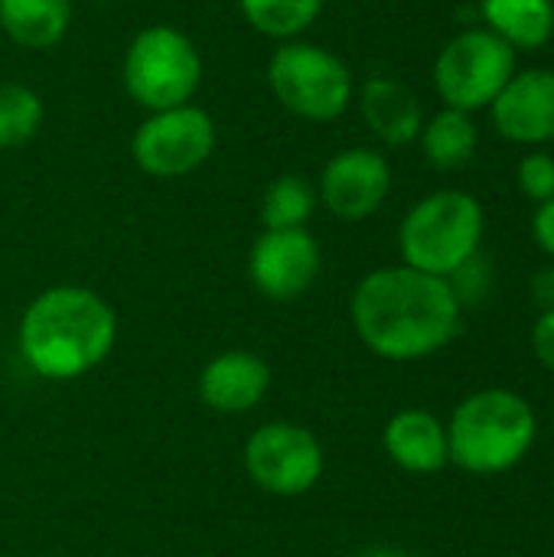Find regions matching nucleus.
I'll return each instance as SVG.
<instances>
[{
  "label": "nucleus",
  "mask_w": 554,
  "mask_h": 557,
  "mask_svg": "<svg viewBox=\"0 0 554 557\" xmlns=\"http://www.w3.org/2000/svg\"><path fill=\"white\" fill-rule=\"evenodd\" d=\"M532 235L539 242V248L554 258V199L535 206V215H532Z\"/></svg>",
  "instance_id": "b1692460"
},
{
  "label": "nucleus",
  "mask_w": 554,
  "mask_h": 557,
  "mask_svg": "<svg viewBox=\"0 0 554 557\" xmlns=\"http://www.w3.org/2000/svg\"><path fill=\"white\" fill-rule=\"evenodd\" d=\"M496 131L526 147L554 140V72L526 69L516 72L490 104Z\"/></svg>",
  "instance_id": "f8f14e48"
},
{
  "label": "nucleus",
  "mask_w": 554,
  "mask_h": 557,
  "mask_svg": "<svg viewBox=\"0 0 554 557\" xmlns=\"http://www.w3.org/2000/svg\"><path fill=\"white\" fill-rule=\"evenodd\" d=\"M46 108L36 88L23 82H0V150L29 144L42 127Z\"/></svg>",
  "instance_id": "412c9836"
},
{
  "label": "nucleus",
  "mask_w": 554,
  "mask_h": 557,
  "mask_svg": "<svg viewBox=\"0 0 554 557\" xmlns=\"http://www.w3.org/2000/svg\"><path fill=\"white\" fill-rule=\"evenodd\" d=\"M532 294H535V304H542V310H554V268H545L535 274Z\"/></svg>",
  "instance_id": "393cba45"
},
{
  "label": "nucleus",
  "mask_w": 554,
  "mask_h": 557,
  "mask_svg": "<svg viewBox=\"0 0 554 557\" xmlns=\"http://www.w3.org/2000/svg\"><path fill=\"white\" fill-rule=\"evenodd\" d=\"M421 150H424V160L434 166V170H460L473 160L477 153V144H480V131L473 124V117L467 111H457V108H444L438 111L434 117L424 121L421 134Z\"/></svg>",
  "instance_id": "a211bd4d"
},
{
  "label": "nucleus",
  "mask_w": 554,
  "mask_h": 557,
  "mask_svg": "<svg viewBox=\"0 0 554 557\" xmlns=\"http://www.w3.org/2000/svg\"><path fill=\"white\" fill-rule=\"evenodd\" d=\"M487 29L513 49H542L554 36V0H483Z\"/></svg>",
  "instance_id": "f3484780"
},
{
  "label": "nucleus",
  "mask_w": 554,
  "mask_h": 557,
  "mask_svg": "<svg viewBox=\"0 0 554 557\" xmlns=\"http://www.w3.org/2000/svg\"><path fill=\"white\" fill-rule=\"evenodd\" d=\"M483 235L487 212L480 199L464 189H438L418 199L398 225L402 264L451 281L480 255Z\"/></svg>",
  "instance_id": "20e7f679"
},
{
  "label": "nucleus",
  "mask_w": 554,
  "mask_h": 557,
  "mask_svg": "<svg viewBox=\"0 0 554 557\" xmlns=\"http://www.w3.org/2000/svg\"><path fill=\"white\" fill-rule=\"evenodd\" d=\"M532 352L535 359L554 375V310H542L532 326Z\"/></svg>",
  "instance_id": "5701e85b"
},
{
  "label": "nucleus",
  "mask_w": 554,
  "mask_h": 557,
  "mask_svg": "<svg viewBox=\"0 0 554 557\" xmlns=\"http://www.w3.org/2000/svg\"><path fill=\"white\" fill-rule=\"evenodd\" d=\"M464 304L447 277L408 264L369 271L353 297L349 320L359 343L389 362H421L454 343Z\"/></svg>",
  "instance_id": "f257e3e1"
},
{
  "label": "nucleus",
  "mask_w": 554,
  "mask_h": 557,
  "mask_svg": "<svg viewBox=\"0 0 554 557\" xmlns=\"http://www.w3.org/2000/svg\"><path fill=\"white\" fill-rule=\"evenodd\" d=\"M268 88L287 114L313 124L343 117L356 101L349 65L333 49L307 39L278 42L268 59Z\"/></svg>",
  "instance_id": "39448f33"
},
{
  "label": "nucleus",
  "mask_w": 554,
  "mask_h": 557,
  "mask_svg": "<svg viewBox=\"0 0 554 557\" xmlns=\"http://www.w3.org/2000/svg\"><path fill=\"white\" fill-rule=\"evenodd\" d=\"M323 268L320 242L310 228H264L248 251V277L268 300L304 297Z\"/></svg>",
  "instance_id": "9d476101"
},
{
  "label": "nucleus",
  "mask_w": 554,
  "mask_h": 557,
  "mask_svg": "<svg viewBox=\"0 0 554 557\" xmlns=\"http://www.w3.org/2000/svg\"><path fill=\"white\" fill-rule=\"evenodd\" d=\"M118 343V313L91 287L56 284L29 300L16 346L23 362L49 382H72L98 369Z\"/></svg>",
  "instance_id": "f03ea898"
},
{
  "label": "nucleus",
  "mask_w": 554,
  "mask_h": 557,
  "mask_svg": "<svg viewBox=\"0 0 554 557\" xmlns=\"http://www.w3.org/2000/svg\"><path fill=\"white\" fill-rule=\"evenodd\" d=\"M238 10L255 33L287 42L300 39L320 20L323 0H238Z\"/></svg>",
  "instance_id": "6ab92c4d"
},
{
  "label": "nucleus",
  "mask_w": 554,
  "mask_h": 557,
  "mask_svg": "<svg viewBox=\"0 0 554 557\" xmlns=\"http://www.w3.org/2000/svg\"><path fill=\"white\" fill-rule=\"evenodd\" d=\"M516 75V49L487 26H470L444 42L434 59V88L444 108L480 111L496 101Z\"/></svg>",
  "instance_id": "0eeeda50"
},
{
  "label": "nucleus",
  "mask_w": 554,
  "mask_h": 557,
  "mask_svg": "<svg viewBox=\"0 0 554 557\" xmlns=\"http://www.w3.org/2000/svg\"><path fill=\"white\" fill-rule=\"evenodd\" d=\"M516 180H519V189L526 199H532L535 206L554 199V157L552 153H526L519 160V170H516Z\"/></svg>",
  "instance_id": "4be33fe9"
},
{
  "label": "nucleus",
  "mask_w": 554,
  "mask_h": 557,
  "mask_svg": "<svg viewBox=\"0 0 554 557\" xmlns=\"http://www.w3.org/2000/svg\"><path fill=\"white\" fill-rule=\"evenodd\" d=\"M317 186L300 173H281L261 196V228H307L317 209Z\"/></svg>",
  "instance_id": "aec40b11"
},
{
  "label": "nucleus",
  "mask_w": 554,
  "mask_h": 557,
  "mask_svg": "<svg viewBox=\"0 0 554 557\" xmlns=\"http://www.w3.org/2000/svg\"><path fill=\"white\" fill-rule=\"evenodd\" d=\"M353 557H418V555H411V552H405V548H392V545H372V548L356 552Z\"/></svg>",
  "instance_id": "a878e982"
},
{
  "label": "nucleus",
  "mask_w": 554,
  "mask_h": 557,
  "mask_svg": "<svg viewBox=\"0 0 554 557\" xmlns=\"http://www.w3.org/2000/svg\"><path fill=\"white\" fill-rule=\"evenodd\" d=\"M121 82L127 98L147 114L189 104L202 82V55L196 42L170 26L153 23L134 33L124 49Z\"/></svg>",
  "instance_id": "423d86ee"
},
{
  "label": "nucleus",
  "mask_w": 554,
  "mask_h": 557,
  "mask_svg": "<svg viewBox=\"0 0 554 557\" xmlns=\"http://www.w3.org/2000/svg\"><path fill=\"white\" fill-rule=\"evenodd\" d=\"M539 441L532 401L513 388L467 395L447 421L451 463L473 476H500L519 467Z\"/></svg>",
  "instance_id": "7ed1b4c3"
},
{
  "label": "nucleus",
  "mask_w": 554,
  "mask_h": 557,
  "mask_svg": "<svg viewBox=\"0 0 554 557\" xmlns=\"http://www.w3.org/2000/svg\"><path fill=\"white\" fill-rule=\"evenodd\" d=\"M72 26V0H0V29L20 49H56Z\"/></svg>",
  "instance_id": "dca6fc26"
},
{
  "label": "nucleus",
  "mask_w": 554,
  "mask_h": 557,
  "mask_svg": "<svg viewBox=\"0 0 554 557\" xmlns=\"http://www.w3.org/2000/svg\"><path fill=\"white\" fill-rule=\"evenodd\" d=\"M271 392V366L248 349H225L199 372V401L219 414L255 411Z\"/></svg>",
  "instance_id": "ddd939ff"
},
{
  "label": "nucleus",
  "mask_w": 554,
  "mask_h": 557,
  "mask_svg": "<svg viewBox=\"0 0 554 557\" xmlns=\"http://www.w3.org/2000/svg\"><path fill=\"white\" fill-rule=\"evenodd\" d=\"M327 467L320 437L294 421H271L258 428L245 444L248 480L271 496L310 493Z\"/></svg>",
  "instance_id": "1a4fd4ad"
},
{
  "label": "nucleus",
  "mask_w": 554,
  "mask_h": 557,
  "mask_svg": "<svg viewBox=\"0 0 554 557\" xmlns=\"http://www.w3.org/2000/svg\"><path fill=\"white\" fill-rule=\"evenodd\" d=\"M216 121L199 104L153 111L131 137V157L153 180H180L196 173L216 153Z\"/></svg>",
  "instance_id": "6e6552de"
},
{
  "label": "nucleus",
  "mask_w": 554,
  "mask_h": 557,
  "mask_svg": "<svg viewBox=\"0 0 554 557\" xmlns=\"http://www.w3.org/2000/svg\"><path fill=\"white\" fill-rule=\"evenodd\" d=\"M392 193V163L376 147H346L327 160L317 180L320 206L340 222L376 215Z\"/></svg>",
  "instance_id": "9b49d317"
},
{
  "label": "nucleus",
  "mask_w": 554,
  "mask_h": 557,
  "mask_svg": "<svg viewBox=\"0 0 554 557\" xmlns=\"http://www.w3.org/2000/svg\"><path fill=\"white\" fill-rule=\"evenodd\" d=\"M382 447L398 470L415 476L441 473L451 463L447 424L424 408H405L392 414L382 428Z\"/></svg>",
  "instance_id": "4468645a"
},
{
  "label": "nucleus",
  "mask_w": 554,
  "mask_h": 557,
  "mask_svg": "<svg viewBox=\"0 0 554 557\" xmlns=\"http://www.w3.org/2000/svg\"><path fill=\"white\" fill-rule=\"evenodd\" d=\"M359 114L369 124L372 137L385 147H405L415 144L424 127V111L418 95L389 75H376L359 88Z\"/></svg>",
  "instance_id": "2eb2a0df"
}]
</instances>
